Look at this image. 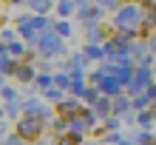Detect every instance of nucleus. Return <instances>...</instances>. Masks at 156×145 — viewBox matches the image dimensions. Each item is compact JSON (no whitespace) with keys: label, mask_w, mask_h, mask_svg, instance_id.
<instances>
[{"label":"nucleus","mask_w":156,"mask_h":145,"mask_svg":"<svg viewBox=\"0 0 156 145\" xmlns=\"http://www.w3.org/2000/svg\"><path fill=\"white\" fill-rule=\"evenodd\" d=\"M136 17H139V12H136V9H122V12H119V23L128 26V23H133Z\"/></svg>","instance_id":"7ed1b4c3"},{"label":"nucleus","mask_w":156,"mask_h":145,"mask_svg":"<svg viewBox=\"0 0 156 145\" xmlns=\"http://www.w3.org/2000/svg\"><path fill=\"white\" fill-rule=\"evenodd\" d=\"M31 3H34L37 12H45V9H48V0H31Z\"/></svg>","instance_id":"39448f33"},{"label":"nucleus","mask_w":156,"mask_h":145,"mask_svg":"<svg viewBox=\"0 0 156 145\" xmlns=\"http://www.w3.org/2000/svg\"><path fill=\"white\" fill-rule=\"evenodd\" d=\"M17 77H20V80H31V68L29 66H20V68H17Z\"/></svg>","instance_id":"20e7f679"},{"label":"nucleus","mask_w":156,"mask_h":145,"mask_svg":"<svg viewBox=\"0 0 156 145\" xmlns=\"http://www.w3.org/2000/svg\"><path fill=\"white\" fill-rule=\"evenodd\" d=\"M60 114H62V117H77V114H80V105L71 103V100H68V103H60Z\"/></svg>","instance_id":"f03ea898"},{"label":"nucleus","mask_w":156,"mask_h":145,"mask_svg":"<svg viewBox=\"0 0 156 145\" xmlns=\"http://www.w3.org/2000/svg\"><path fill=\"white\" fill-rule=\"evenodd\" d=\"M17 128H20V134H23V137H37V134H40V122L34 120V117H23Z\"/></svg>","instance_id":"f257e3e1"}]
</instances>
